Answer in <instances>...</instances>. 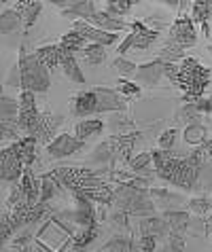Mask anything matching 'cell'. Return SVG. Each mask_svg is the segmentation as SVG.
<instances>
[{"label": "cell", "instance_id": "1", "mask_svg": "<svg viewBox=\"0 0 212 252\" xmlns=\"http://www.w3.org/2000/svg\"><path fill=\"white\" fill-rule=\"evenodd\" d=\"M208 83H210V70L206 66H202L197 60L191 58L182 60V64L178 66V81H176V87L182 92V100L187 104L200 102Z\"/></svg>", "mask_w": 212, "mask_h": 252}, {"label": "cell", "instance_id": "2", "mask_svg": "<svg viewBox=\"0 0 212 252\" xmlns=\"http://www.w3.org/2000/svg\"><path fill=\"white\" fill-rule=\"evenodd\" d=\"M19 85L21 92L45 94L49 89V70L36 60V55H28L26 49L19 51Z\"/></svg>", "mask_w": 212, "mask_h": 252}, {"label": "cell", "instance_id": "3", "mask_svg": "<svg viewBox=\"0 0 212 252\" xmlns=\"http://www.w3.org/2000/svg\"><path fill=\"white\" fill-rule=\"evenodd\" d=\"M115 206L125 214H148L153 212V201L148 193L134 185H119L115 189Z\"/></svg>", "mask_w": 212, "mask_h": 252}, {"label": "cell", "instance_id": "4", "mask_svg": "<svg viewBox=\"0 0 212 252\" xmlns=\"http://www.w3.org/2000/svg\"><path fill=\"white\" fill-rule=\"evenodd\" d=\"M51 178L58 183L60 187L68 189V191H81V189L94 185L98 178L96 170H89V167H58V170L51 172Z\"/></svg>", "mask_w": 212, "mask_h": 252}, {"label": "cell", "instance_id": "5", "mask_svg": "<svg viewBox=\"0 0 212 252\" xmlns=\"http://www.w3.org/2000/svg\"><path fill=\"white\" fill-rule=\"evenodd\" d=\"M40 123V113L36 108V100H34L32 92H21L19 95V117H17V125L21 129V134L26 136H34Z\"/></svg>", "mask_w": 212, "mask_h": 252}, {"label": "cell", "instance_id": "6", "mask_svg": "<svg viewBox=\"0 0 212 252\" xmlns=\"http://www.w3.org/2000/svg\"><path fill=\"white\" fill-rule=\"evenodd\" d=\"M132 34L125 38V43L119 47V53H125V51H130V49H148L155 40L159 38V32L157 30H151L148 26H144L142 22H134L132 26Z\"/></svg>", "mask_w": 212, "mask_h": 252}, {"label": "cell", "instance_id": "7", "mask_svg": "<svg viewBox=\"0 0 212 252\" xmlns=\"http://www.w3.org/2000/svg\"><path fill=\"white\" fill-rule=\"evenodd\" d=\"M26 165L21 157L17 155L15 146H4L2 149V161H0V176H2L4 183H17V180L24 176Z\"/></svg>", "mask_w": 212, "mask_h": 252}, {"label": "cell", "instance_id": "8", "mask_svg": "<svg viewBox=\"0 0 212 252\" xmlns=\"http://www.w3.org/2000/svg\"><path fill=\"white\" fill-rule=\"evenodd\" d=\"M170 38L174 43H178L180 47H193L195 40H197V34H195V26H193V19L189 15H180L176 17V22L170 28Z\"/></svg>", "mask_w": 212, "mask_h": 252}, {"label": "cell", "instance_id": "9", "mask_svg": "<svg viewBox=\"0 0 212 252\" xmlns=\"http://www.w3.org/2000/svg\"><path fill=\"white\" fill-rule=\"evenodd\" d=\"M83 146H85V140H79L76 136H70V134H58L53 142L47 146V155L51 159L70 157L76 151H81Z\"/></svg>", "mask_w": 212, "mask_h": 252}, {"label": "cell", "instance_id": "10", "mask_svg": "<svg viewBox=\"0 0 212 252\" xmlns=\"http://www.w3.org/2000/svg\"><path fill=\"white\" fill-rule=\"evenodd\" d=\"M138 142V134L136 131H130V134H115L106 140V144H108V149L112 153V157L125 161V163H130L132 161V151L134 146Z\"/></svg>", "mask_w": 212, "mask_h": 252}, {"label": "cell", "instance_id": "11", "mask_svg": "<svg viewBox=\"0 0 212 252\" xmlns=\"http://www.w3.org/2000/svg\"><path fill=\"white\" fill-rule=\"evenodd\" d=\"M96 92V113H123L127 110V102L123 100V95L119 92H112V89H94Z\"/></svg>", "mask_w": 212, "mask_h": 252}, {"label": "cell", "instance_id": "12", "mask_svg": "<svg viewBox=\"0 0 212 252\" xmlns=\"http://www.w3.org/2000/svg\"><path fill=\"white\" fill-rule=\"evenodd\" d=\"M64 121V117L62 115H51V113H40V123H38V129H36V134H34V138L38 140V144H45L49 146L53 142V136H55V131H58V127L62 125Z\"/></svg>", "mask_w": 212, "mask_h": 252}, {"label": "cell", "instance_id": "13", "mask_svg": "<svg viewBox=\"0 0 212 252\" xmlns=\"http://www.w3.org/2000/svg\"><path fill=\"white\" fill-rule=\"evenodd\" d=\"M74 30L81 34V36L85 40H91V45H112L117 40V34H112V32H104L100 30V28H94V26H89L87 22H83V19H79V22L74 24Z\"/></svg>", "mask_w": 212, "mask_h": 252}, {"label": "cell", "instance_id": "14", "mask_svg": "<svg viewBox=\"0 0 212 252\" xmlns=\"http://www.w3.org/2000/svg\"><path fill=\"white\" fill-rule=\"evenodd\" d=\"M72 195H79V197H85L89 201H98V204H112V199H115V191L102 180H96L94 185L85 187L81 191H74Z\"/></svg>", "mask_w": 212, "mask_h": 252}, {"label": "cell", "instance_id": "15", "mask_svg": "<svg viewBox=\"0 0 212 252\" xmlns=\"http://www.w3.org/2000/svg\"><path fill=\"white\" fill-rule=\"evenodd\" d=\"M74 199H76V208H74V212H70L72 220L79 222L81 227H96L98 219H96V210L91 206V201L85 197H79V195H74Z\"/></svg>", "mask_w": 212, "mask_h": 252}, {"label": "cell", "instance_id": "16", "mask_svg": "<svg viewBox=\"0 0 212 252\" xmlns=\"http://www.w3.org/2000/svg\"><path fill=\"white\" fill-rule=\"evenodd\" d=\"M96 92H81L72 97V104H70V110H72L74 117H87V115H96Z\"/></svg>", "mask_w": 212, "mask_h": 252}, {"label": "cell", "instance_id": "17", "mask_svg": "<svg viewBox=\"0 0 212 252\" xmlns=\"http://www.w3.org/2000/svg\"><path fill=\"white\" fill-rule=\"evenodd\" d=\"M40 2H30V0H17V2H13L11 4V9H15L19 13V17H21V24H24L26 30H30V28L34 26V22H36V17H38V13H40Z\"/></svg>", "mask_w": 212, "mask_h": 252}, {"label": "cell", "instance_id": "18", "mask_svg": "<svg viewBox=\"0 0 212 252\" xmlns=\"http://www.w3.org/2000/svg\"><path fill=\"white\" fill-rule=\"evenodd\" d=\"M19 189H21V193H24V197L30 206H36L40 201V183L34 178L30 167H26L24 176H21V180H19Z\"/></svg>", "mask_w": 212, "mask_h": 252}, {"label": "cell", "instance_id": "19", "mask_svg": "<svg viewBox=\"0 0 212 252\" xmlns=\"http://www.w3.org/2000/svg\"><path fill=\"white\" fill-rule=\"evenodd\" d=\"M60 66L64 68V74H66L70 81L85 83V76L81 72V66H79V62H76L74 53H70V51H66V49H62V47H60Z\"/></svg>", "mask_w": 212, "mask_h": 252}, {"label": "cell", "instance_id": "20", "mask_svg": "<svg viewBox=\"0 0 212 252\" xmlns=\"http://www.w3.org/2000/svg\"><path fill=\"white\" fill-rule=\"evenodd\" d=\"M13 146H15L17 155L21 157V161H24L26 167H30L34 161H36V146H38V140L34 136H24L21 140H17V142H13Z\"/></svg>", "mask_w": 212, "mask_h": 252}, {"label": "cell", "instance_id": "21", "mask_svg": "<svg viewBox=\"0 0 212 252\" xmlns=\"http://www.w3.org/2000/svg\"><path fill=\"white\" fill-rule=\"evenodd\" d=\"M164 76V64L159 60L151 62V64H144L136 70V81L138 83H148V85H157L159 79Z\"/></svg>", "mask_w": 212, "mask_h": 252}, {"label": "cell", "instance_id": "22", "mask_svg": "<svg viewBox=\"0 0 212 252\" xmlns=\"http://www.w3.org/2000/svg\"><path fill=\"white\" fill-rule=\"evenodd\" d=\"M166 222L170 227V235H178L182 237L185 235V231L189 227V214L187 212H180V210H176V212H166Z\"/></svg>", "mask_w": 212, "mask_h": 252}, {"label": "cell", "instance_id": "23", "mask_svg": "<svg viewBox=\"0 0 212 252\" xmlns=\"http://www.w3.org/2000/svg\"><path fill=\"white\" fill-rule=\"evenodd\" d=\"M212 15V2H193L191 4V19L202 26V32L208 36V19Z\"/></svg>", "mask_w": 212, "mask_h": 252}, {"label": "cell", "instance_id": "24", "mask_svg": "<svg viewBox=\"0 0 212 252\" xmlns=\"http://www.w3.org/2000/svg\"><path fill=\"white\" fill-rule=\"evenodd\" d=\"M102 129H104V123L100 121V119H83V121L76 123L74 136L79 138V140H87L89 136L100 134Z\"/></svg>", "mask_w": 212, "mask_h": 252}, {"label": "cell", "instance_id": "25", "mask_svg": "<svg viewBox=\"0 0 212 252\" xmlns=\"http://www.w3.org/2000/svg\"><path fill=\"white\" fill-rule=\"evenodd\" d=\"M34 55H36V60H38L47 70H53L55 66H60V45H58V47H55V45L40 47Z\"/></svg>", "mask_w": 212, "mask_h": 252}, {"label": "cell", "instance_id": "26", "mask_svg": "<svg viewBox=\"0 0 212 252\" xmlns=\"http://www.w3.org/2000/svg\"><path fill=\"white\" fill-rule=\"evenodd\" d=\"M182 55H185V47H180L178 43H174V40L170 38L168 43L161 47L159 62H161V64H176L178 60H182Z\"/></svg>", "mask_w": 212, "mask_h": 252}, {"label": "cell", "instance_id": "27", "mask_svg": "<svg viewBox=\"0 0 212 252\" xmlns=\"http://www.w3.org/2000/svg\"><path fill=\"white\" fill-rule=\"evenodd\" d=\"M140 231H142V235L159 237V235H164L166 231H170V227H168V222L164 219H155V216H151V219H142V222H140Z\"/></svg>", "mask_w": 212, "mask_h": 252}, {"label": "cell", "instance_id": "28", "mask_svg": "<svg viewBox=\"0 0 212 252\" xmlns=\"http://www.w3.org/2000/svg\"><path fill=\"white\" fill-rule=\"evenodd\" d=\"M98 233H100L98 225H96V227H83L79 233L72 235V246H74V248H87L89 244L98 237Z\"/></svg>", "mask_w": 212, "mask_h": 252}, {"label": "cell", "instance_id": "29", "mask_svg": "<svg viewBox=\"0 0 212 252\" xmlns=\"http://www.w3.org/2000/svg\"><path fill=\"white\" fill-rule=\"evenodd\" d=\"M83 60L87 66H100L106 60V49L102 45H89L83 49Z\"/></svg>", "mask_w": 212, "mask_h": 252}, {"label": "cell", "instance_id": "30", "mask_svg": "<svg viewBox=\"0 0 212 252\" xmlns=\"http://www.w3.org/2000/svg\"><path fill=\"white\" fill-rule=\"evenodd\" d=\"M85 43H87V40H85L76 30H72V32L64 34L60 47L66 49V51H70V53H76V51H81V49H85Z\"/></svg>", "mask_w": 212, "mask_h": 252}, {"label": "cell", "instance_id": "31", "mask_svg": "<svg viewBox=\"0 0 212 252\" xmlns=\"http://www.w3.org/2000/svg\"><path fill=\"white\" fill-rule=\"evenodd\" d=\"M19 117V102L9 95H2V123H17Z\"/></svg>", "mask_w": 212, "mask_h": 252}, {"label": "cell", "instance_id": "32", "mask_svg": "<svg viewBox=\"0 0 212 252\" xmlns=\"http://www.w3.org/2000/svg\"><path fill=\"white\" fill-rule=\"evenodd\" d=\"M185 140L189 144H195V146H202L206 142V127L200 123H191L189 127L185 129Z\"/></svg>", "mask_w": 212, "mask_h": 252}, {"label": "cell", "instance_id": "33", "mask_svg": "<svg viewBox=\"0 0 212 252\" xmlns=\"http://www.w3.org/2000/svg\"><path fill=\"white\" fill-rule=\"evenodd\" d=\"M58 183L51 178V174H45V176L40 178V201H51L55 195H58Z\"/></svg>", "mask_w": 212, "mask_h": 252}, {"label": "cell", "instance_id": "34", "mask_svg": "<svg viewBox=\"0 0 212 252\" xmlns=\"http://www.w3.org/2000/svg\"><path fill=\"white\" fill-rule=\"evenodd\" d=\"M53 210L51 206L47 204V201H38L36 206L30 208V214H28V225H32V222H38V220H45L47 216H51Z\"/></svg>", "mask_w": 212, "mask_h": 252}, {"label": "cell", "instance_id": "35", "mask_svg": "<svg viewBox=\"0 0 212 252\" xmlns=\"http://www.w3.org/2000/svg\"><path fill=\"white\" fill-rule=\"evenodd\" d=\"M134 250V244L132 240H127V237H112L110 242H106V246L102 248V252H132Z\"/></svg>", "mask_w": 212, "mask_h": 252}, {"label": "cell", "instance_id": "36", "mask_svg": "<svg viewBox=\"0 0 212 252\" xmlns=\"http://www.w3.org/2000/svg\"><path fill=\"white\" fill-rule=\"evenodd\" d=\"M19 22H21V17H19V13H17L15 9L2 11V34L13 32V30H15V28L19 26Z\"/></svg>", "mask_w": 212, "mask_h": 252}, {"label": "cell", "instance_id": "37", "mask_svg": "<svg viewBox=\"0 0 212 252\" xmlns=\"http://www.w3.org/2000/svg\"><path fill=\"white\" fill-rule=\"evenodd\" d=\"M153 163V153H140V155L132 157L127 165L132 167V172H148V165Z\"/></svg>", "mask_w": 212, "mask_h": 252}, {"label": "cell", "instance_id": "38", "mask_svg": "<svg viewBox=\"0 0 212 252\" xmlns=\"http://www.w3.org/2000/svg\"><path fill=\"white\" fill-rule=\"evenodd\" d=\"M189 208H191V212H195V214H208L212 212V199L208 197H195V199H191L189 201Z\"/></svg>", "mask_w": 212, "mask_h": 252}, {"label": "cell", "instance_id": "39", "mask_svg": "<svg viewBox=\"0 0 212 252\" xmlns=\"http://www.w3.org/2000/svg\"><path fill=\"white\" fill-rule=\"evenodd\" d=\"M132 4L134 2H130V0H125V2H104V9L110 17H119V15H125L132 9Z\"/></svg>", "mask_w": 212, "mask_h": 252}, {"label": "cell", "instance_id": "40", "mask_svg": "<svg viewBox=\"0 0 212 252\" xmlns=\"http://www.w3.org/2000/svg\"><path fill=\"white\" fill-rule=\"evenodd\" d=\"M115 70L119 74H123V76H132V74H136V64L134 62H130V60H123V58H119V60H115Z\"/></svg>", "mask_w": 212, "mask_h": 252}, {"label": "cell", "instance_id": "41", "mask_svg": "<svg viewBox=\"0 0 212 252\" xmlns=\"http://www.w3.org/2000/svg\"><path fill=\"white\" fill-rule=\"evenodd\" d=\"M176 136H178V131L176 129H166L164 134L159 136V149L161 151H172L174 142H176Z\"/></svg>", "mask_w": 212, "mask_h": 252}, {"label": "cell", "instance_id": "42", "mask_svg": "<svg viewBox=\"0 0 212 252\" xmlns=\"http://www.w3.org/2000/svg\"><path fill=\"white\" fill-rule=\"evenodd\" d=\"M195 117H200V108H197V102L195 104H185L180 110H178V119L180 121H193Z\"/></svg>", "mask_w": 212, "mask_h": 252}, {"label": "cell", "instance_id": "43", "mask_svg": "<svg viewBox=\"0 0 212 252\" xmlns=\"http://www.w3.org/2000/svg\"><path fill=\"white\" fill-rule=\"evenodd\" d=\"M185 250V242H182V237L178 235H170L168 237V242H166V246L161 252H182Z\"/></svg>", "mask_w": 212, "mask_h": 252}, {"label": "cell", "instance_id": "44", "mask_svg": "<svg viewBox=\"0 0 212 252\" xmlns=\"http://www.w3.org/2000/svg\"><path fill=\"white\" fill-rule=\"evenodd\" d=\"M119 92H121L123 95H127V97H136V95H140V87L136 85V83H130V81L121 79L119 81Z\"/></svg>", "mask_w": 212, "mask_h": 252}, {"label": "cell", "instance_id": "45", "mask_svg": "<svg viewBox=\"0 0 212 252\" xmlns=\"http://www.w3.org/2000/svg\"><path fill=\"white\" fill-rule=\"evenodd\" d=\"M157 248V237L153 235H142L138 242V252H155Z\"/></svg>", "mask_w": 212, "mask_h": 252}, {"label": "cell", "instance_id": "46", "mask_svg": "<svg viewBox=\"0 0 212 252\" xmlns=\"http://www.w3.org/2000/svg\"><path fill=\"white\" fill-rule=\"evenodd\" d=\"M164 76H168V81L176 85V81H178V66L176 64H164Z\"/></svg>", "mask_w": 212, "mask_h": 252}, {"label": "cell", "instance_id": "47", "mask_svg": "<svg viewBox=\"0 0 212 252\" xmlns=\"http://www.w3.org/2000/svg\"><path fill=\"white\" fill-rule=\"evenodd\" d=\"M197 108H200V113L212 115V97H210V100H200V102H197Z\"/></svg>", "mask_w": 212, "mask_h": 252}, {"label": "cell", "instance_id": "48", "mask_svg": "<svg viewBox=\"0 0 212 252\" xmlns=\"http://www.w3.org/2000/svg\"><path fill=\"white\" fill-rule=\"evenodd\" d=\"M112 220L117 222V225H121V227H127V214L125 212H121V210H119V212L112 216Z\"/></svg>", "mask_w": 212, "mask_h": 252}, {"label": "cell", "instance_id": "49", "mask_svg": "<svg viewBox=\"0 0 212 252\" xmlns=\"http://www.w3.org/2000/svg\"><path fill=\"white\" fill-rule=\"evenodd\" d=\"M206 233L210 235V240H212V212L208 214V219H206Z\"/></svg>", "mask_w": 212, "mask_h": 252}, {"label": "cell", "instance_id": "50", "mask_svg": "<svg viewBox=\"0 0 212 252\" xmlns=\"http://www.w3.org/2000/svg\"><path fill=\"white\" fill-rule=\"evenodd\" d=\"M202 146H204V151H206V155L212 157V140H206V142H204Z\"/></svg>", "mask_w": 212, "mask_h": 252}, {"label": "cell", "instance_id": "51", "mask_svg": "<svg viewBox=\"0 0 212 252\" xmlns=\"http://www.w3.org/2000/svg\"><path fill=\"white\" fill-rule=\"evenodd\" d=\"M68 252H85V248H74V246H72V248H70Z\"/></svg>", "mask_w": 212, "mask_h": 252}, {"label": "cell", "instance_id": "52", "mask_svg": "<svg viewBox=\"0 0 212 252\" xmlns=\"http://www.w3.org/2000/svg\"><path fill=\"white\" fill-rule=\"evenodd\" d=\"M21 252H30V248H26V250H21Z\"/></svg>", "mask_w": 212, "mask_h": 252}, {"label": "cell", "instance_id": "53", "mask_svg": "<svg viewBox=\"0 0 212 252\" xmlns=\"http://www.w3.org/2000/svg\"><path fill=\"white\" fill-rule=\"evenodd\" d=\"M210 53H212V45H210Z\"/></svg>", "mask_w": 212, "mask_h": 252}, {"label": "cell", "instance_id": "54", "mask_svg": "<svg viewBox=\"0 0 212 252\" xmlns=\"http://www.w3.org/2000/svg\"><path fill=\"white\" fill-rule=\"evenodd\" d=\"M62 252H64V250H62Z\"/></svg>", "mask_w": 212, "mask_h": 252}]
</instances>
